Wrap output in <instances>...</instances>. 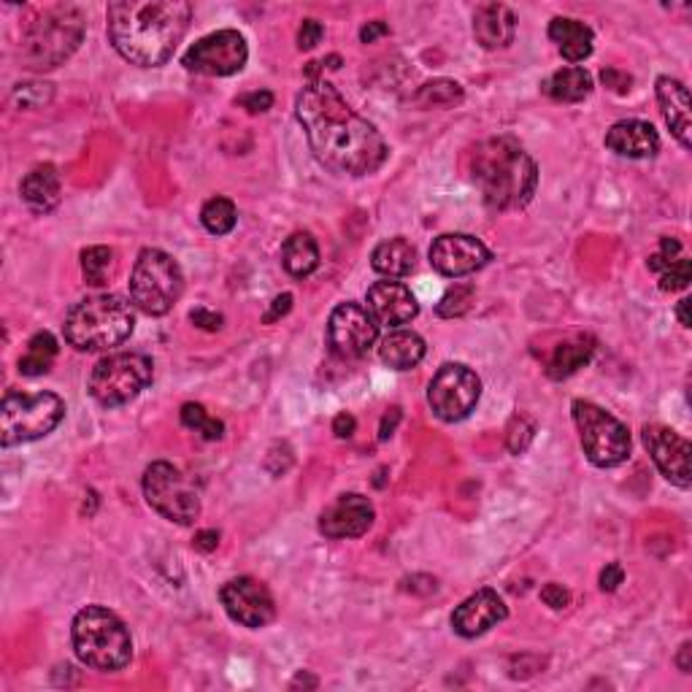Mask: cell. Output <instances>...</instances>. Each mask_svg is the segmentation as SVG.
<instances>
[{
	"instance_id": "obj_17",
	"label": "cell",
	"mask_w": 692,
	"mask_h": 692,
	"mask_svg": "<svg viewBox=\"0 0 692 692\" xmlns=\"http://www.w3.org/2000/svg\"><path fill=\"white\" fill-rule=\"evenodd\" d=\"M644 446L650 450L652 461L657 470L666 476L671 485L688 490L690 487V441L682 439L677 430L666 425H646L644 428Z\"/></svg>"
},
{
	"instance_id": "obj_41",
	"label": "cell",
	"mask_w": 692,
	"mask_h": 692,
	"mask_svg": "<svg viewBox=\"0 0 692 692\" xmlns=\"http://www.w3.org/2000/svg\"><path fill=\"white\" fill-rule=\"evenodd\" d=\"M541 601L550 608H566L571 603V592L563 584H557V581H550V584L541 587Z\"/></svg>"
},
{
	"instance_id": "obj_31",
	"label": "cell",
	"mask_w": 692,
	"mask_h": 692,
	"mask_svg": "<svg viewBox=\"0 0 692 692\" xmlns=\"http://www.w3.org/2000/svg\"><path fill=\"white\" fill-rule=\"evenodd\" d=\"M54 357H58V339L52 334H36L27 341L25 354L20 357V374L22 376H43L52 370Z\"/></svg>"
},
{
	"instance_id": "obj_53",
	"label": "cell",
	"mask_w": 692,
	"mask_h": 692,
	"mask_svg": "<svg viewBox=\"0 0 692 692\" xmlns=\"http://www.w3.org/2000/svg\"><path fill=\"white\" fill-rule=\"evenodd\" d=\"M690 298H682V301H679V306H677V317H679V323L684 325V328H690L692 325V319H690Z\"/></svg>"
},
{
	"instance_id": "obj_20",
	"label": "cell",
	"mask_w": 692,
	"mask_h": 692,
	"mask_svg": "<svg viewBox=\"0 0 692 692\" xmlns=\"http://www.w3.org/2000/svg\"><path fill=\"white\" fill-rule=\"evenodd\" d=\"M508 617V608L495 590H479L465 597L452 614V628L463 639H476Z\"/></svg>"
},
{
	"instance_id": "obj_12",
	"label": "cell",
	"mask_w": 692,
	"mask_h": 692,
	"mask_svg": "<svg viewBox=\"0 0 692 692\" xmlns=\"http://www.w3.org/2000/svg\"><path fill=\"white\" fill-rule=\"evenodd\" d=\"M481 398V381L468 365L444 363L428 387V403L441 423H461L476 408Z\"/></svg>"
},
{
	"instance_id": "obj_39",
	"label": "cell",
	"mask_w": 692,
	"mask_h": 692,
	"mask_svg": "<svg viewBox=\"0 0 692 692\" xmlns=\"http://www.w3.org/2000/svg\"><path fill=\"white\" fill-rule=\"evenodd\" d=\"M533 433H536V425L530 423L525 414H519V417L512 419V425H508V450L514 452V455H519V452L528 450V444L533 441Z\"/></svg>"
},
{
	"instance_id": "obj_34",
	"label": "cell",
	"mask_w": 692,
	"mask_h": 692,
	"mask_svg": "<svg viewBox=\"0 0 692 692\" xmlns=\"http://www.w3.org/2000/svg\"><path fill=\"white\" fill-rule=\"evenodd\" d=\"M114 270V252L109 247H90L81 252V274L92 287L109 285V276Z\"/></svg>"
},
{
	"instance_id": "obj_23",
	"label": "cell",
	"mask_w": 692,
	"mask_h": 692,
	"mask_svg": "<svg viewBox=\"0 0 692 692\" xmlns=\"http://www.w3.org/2000/svg\"><path fill=\"white\" fill-rule=\"evenodd\" d=\"M517 36V16L503 3H481L474 14V38L485 49H506Z\"/></svg>"
},
{
	"instance_id": "obj_52",
	"label": "cell",
	"mask_w": 692,
	"mask_h": 692,
	"mask_svg": "<svg viewBox=\"0 0 692 692\" xmlns=\"http://www.w3.org/2000/svg\"><path fill=\"white\" fill-rule=\"evenodd\" d=\"M690 655H692V644H690V641H684L682 650H679V657H677V666H679V671H682V674H690V668H692Z\"/></svg>"
},
{
	"instance_id": "obj_27",
	"label": "cell",
	"mask_w": 692,
	"mask_h": 692,
	"mask_svg": "<svg viewBox=\"0 0 692 692\" xmlns=\"http://www.w3.org/2000/svg\"><path fill=\"white\" fill-rule=\"evenodd\" d=\"M381 363L390 365L395 370H408L417 368L425 357V341L423 336L412 334V330H392L390 336H385L379 347Z\"/></svg>"
},
{
	"instance_id": "obj_38",
	"label": "cell",
	"mask_w": 692,
	"mask_h": 692,
	"mask_svg": "<svg viewBox=\"0 0 692 692\" xmlns=\"http://www.w3.org/2000/svg\"><path fill=\"white\" fill-rule=\"evenodd\" d=\"M52 85H20L14 90V103L20 109H41V106H47L49 101H52Z\"/></svg>"
},
{
	"instance_id": "obj_36",
	"label": "cell",
	"mask_w": 692,
	"mask_h": 692,
	"mask_svg": "<svg viewBox=\"0 0 692 692\" xmlns=\"http://www.w3.org/2000/svg\"><path fill=\"white\" fill-rule=\"evenodd\" d=\"M474 295H476L474 285H455L444 298H441L436 312H439V317L444 319L463 317V314L470 309V303H474Z\"/></svg>"
},
{
	"instance_id": "obj_10",
	"label": "cell",
	"mask_w": 692,
	"mask_h": 692,
	"mask_svg": "<svg viewBox=\"0 0 692 692\" xmlns=\"http://www.w3.org/2000/svg\"><path fill=\"white\" fill-rule=\"evenodd\" d=\"M152 360L138 352H119L98 360L87 390L101 406H122L141 395L152 381Z\"/></svg>"
},
{
	"instance_id": "obj_8",
	"label": "cell",
	"mask_w": 692,
	"mask_h": 692,
	"mask_svg": "<svg viewBox=\"0 0 692 692\" xmlns=\"http://www.w3.org/2000/svg\"><path fill=\"white\" fill-rule=\"evenodd\" d=\"M185 276L179 263L163 249H141L130 274V301L149 317H163L179 303Z\"/></svg>"
},
{
	"instance_id": "obj_32",
	"label": "cell",
	"mask_w": 692,
	"mask_h": 692,
	"mask_svg": "<svg viewBox=\"0 0 692 692\" xmlns=\"http://www.w3.org/2000/svg\"><path fill=\"white\" fill-rule=\"evenodd\" d=\"M201 223L212 236H228L236 228L238 223V212L236 203L230 198H212V201L203 203L201 209Z\"/></svg>"
},
{
	"instance_id": "obj_48",
	"label": "cell",
	"mask_w": 692,
	"mask_h": 692,
	"mask_svg": "<svg viewBox=\"0 0 692 692\" xmlns=\"http://www.w3.org/2000/svg\"><path fill=\"white\" fill-rule=\"evenodd\" d=\"M354 430H357V419H354L352 414L341 412L339 417L334 419V433L339 436V439H352Z\"/></svg>"
},
{
	"instance_id": "obj_46",
	"label": "cell",
	"mask_w": 692,
	"mask_h": 692,
	"mask_svg": "<svg viewBox=\"0 0 692 692\" xmlns=\"http://www.w3.org/2000/svg\"><path fill=\"white\" fill-rule=\"evenodd\" d=\"M290 309H292V295H290V292H285V295H276L274 303H270V309L265 312L263 323L270 325V323H276V319L287 317V314H290Z\"/></svg>"
},
{
	"instance_id": "obj_7",
	"label": "cell",
	"mask_w": 692,
	"mask_h": 692,
	"mask_svg": "<svg viewBox=\"0 0 692 692\" xmlns=\"http://www.w3.org/2000/svg\"><path fill=\"white\" fill-rule=\"evenodd\" d=\"M65 417V403L54 392L9 390L0 403V444H30L47 439Z\"/></svg>"
},
{
	"instance_id": "obj_37",
	"label": "cell",
	"mask_w": 692,
	"mask_h": 692,
	"mask_svg": "<svg viewBox=\"0 0 692 692\" xmlns=\"http://www.w3.org/2000/svg\"><path fill=\"white\" fill-rule=\"evenodd\" d=\"M692 279V265L688 257H677L674 263H668L666 268L660 270V290L666 292H679L688 290Z\"/></svg>"
},
{
	"instance_id": "obj_45",
	"label": "cell",
	"mask_w": 692,
	"mask_h": 692,
	"mask_svg": "<svg viewBox=\"0 0 692 692\" xmlns=\"http://www.w3.org/2000/svg\"><path fill=\"white\" fill-rule=\"evenodd\" d=\"M625 581V571L619 563H608L606 568L601 571V590L603 592H614L619 584Z\"/></svg>"
},
{
	"instance_id": "obj_14",
	"label": "cell",
	"mask_w": 692,
	"mask_h": 692,
	"mask_svg": "<svg viewBox=\"0 0 692 692\" xmlns=\"http://www.w3.org/2000/svg\"><path fill=\"white\" fill-rule=\"evenodd\" d=\"M376 339H379V323L368 309L354 301L334 309L328 319L330 352L339 354L341 360H360L370 352Z\"/></svg>"
},
{
	"instance_id": "obj_43",
	"label": "cell",
	"mask_w": 692,
	"mask_h": 692,
	"mask_svg": "<svg viewBox=\"0 0 692 692\" xmlns=\"http://www.w3.org/2000/svg\"><path fill=\"white\" fill-rule=\"evenodd\" d=\"M190 319L192 325H198L201 330H209V334H217L219 328H223V314H214L209 312V309H192L190 312Z\"/></svg>"
},
{
	"instance_id": "obj_44",
	"label": "cell",
	"mask_w": 692,
	"mask_h": 692,
	"mask_svg": "<svg viewBox=\"0 0 692 692\" xmlns=\"http://www.w3.org/2000/svg\"><path fill=\"white\" fill-rule=\"evenodd\" d=\"M601 79H603V85L608 87V90L619 92V96L630 92V85H633V79H630L628 74H622V71H617V68H606L601 74Z\"/></svg>"
},
{
	"instance_id": "obj_18",
	"label": "cell",
	"mask_w": 692,
	"mask_h": 692,
	"mask_svg": "<svg viewBox=\"0 0 692 692\" xmlns=\"http://www.w3.org/2000/svg\"><path fill=\"white\" fill-rule=\"evenodd\" d=\"M374 503L368 501L360 492H347V495H339L319 517V533L325 539L334 541H344V539H360L370 530L374 525Z\"/></svg>"
},
{
	"instance_id": "obj_26",
	"label": "cell",
	"mask_w": 692,
	"mask_h": 692,
	"mask_svg": "<svg viewBox=\"0 0 692 692\" xmlns=\"http://www.w3.org/2000/svg\"><path fill=\"white\" fill-rule=\"evenodd\" d=\"M370 265H374L376 274L387 276V279H403L414 270L417 265V249L412 247V241L406 238H390V241H381L379 247L370 254Z\"/></svg>"
},
{
	"instance_id": "obj_29",
	"label": "cell",
	"mask_w": 692,
	"mask_h": 692,
	"mask_svg": "<svg viewBox=\"0 0 692 692\" xmlns=\"http://www.w3.org/2000/svg\"><path fill=\"white\" fill-rule=\"evenodd\" d=\"M541 90L557 103H579L592 92V76L584 68H561L541 85Z\"/></svg>"
},
{
	"instance_id": "obj_16",
	"label": "cell",
	"mask_w": 692,
	"mask_h": 692,
	"mask_svg": "<svg viewBox=\"0 0 692 692\" xmlns=\"http://www.w3.org/2000/svg\"><path fill=\"white\" fill-rule=\"evenodd\" d=\"M490 260V249H487L476 236H468V232H444V236L436 238L433 247H430V265H433L441 276H450V279H461V276L476 274V270L485 268Z\"/></svg>"
},
{
	"instance_id": "obj_47",
	"label": "cell",
	"mask_w": 692,
	"mask_h": 692,
	"mask_svg": "<svg viewBox=\"0 0 692 692\" xmlns=\"http://www.w3.org/2000/svg\"><path fill=\"white\" fill-rule=\"evenodd\" d=\"M381 36H390V25L381 20L368 22V25H363V30H360V41L363 43H374L376 38H381Z\"/></svg>"
},
{
	"instance_id": "obj_13",
	"label": "cell",
	"mask_w": 692,
	"mask_h": 692,
	"mask_svg": "<svg viewBox=\"0 0 692 692\" xmlns=\"http://www.w3.org/2000/svg\"><path fill=\"white\" fill-rule=\"evenodd\" d=\"M249 60L247 41L238 30H217L198 38L185 52L181 63L187 71L201 76H232L243 71Z\"/></svg>"
},
{
	"instance_id": "obj_3",
	"label": "cell",
	"mask_w": 692,
	"mask_h": 692,
	"mask_svg": "<svg viewBox=\"0 0 692 692\" xmlns=\"http://www.w3.org/2000/svg\"><path fill=\"white\" fill-rule=\"evenodd\" d=\"M470 176L481 198L495 212L528 206L539 185L536 160L508 136L487 138L470 154Z\"/></svg>"
},
{
	"instance_id": "obj_30",
	"label": "cell",
	"mask_w": 692,
	"mask_h": 692,
	"mask_svg": "<svg viewBox=\"0 0 692 692\" xmlns=\"http://www.w3.org/2000/svg\"><path fill=\"white\" fill-rule=\"evenodd\" d=\"M592 352H595V341L590 336H579V339L566 341V344L555 347L550 365H546V374L552 379H568V376L577 374L579 368H584L590 363Z\"/></svg>"
},
{
	"instance_id": "obj_50",
	"label": "cell",
	"mask_w": 692,
	"mask_h": 692,
	"mask_svg": "<svg viewBox=\"0 0 692 692\" xmlns=\"http://www.w3.org/2000/svg\"><path fill=\"white\" fill-rule=\"evenodd\" d=\"M192 546H196L198 552H214L219 546V533L217 530H201V533L196 536V541H192Z\"/></svg>"
},
{
	"instance_id": "obj_42",
	"label": "cell",
	"mask_w": 692,
	"mask_h": 692,
	"mask_svg": "<svg viewBox=\"0 0 692 692\" xmlns=\"http://www.w3.org/2000/svg\"><path fill=\"white\" fill-rule=\"evenodd\" d=\"M243 109H247L249 114H265L270 106H274V96H270L268 90H257V92H249V96H243L241 101Z\"/></svg>"
},
{
	"instance_id": "obj_35",
	"label": "cell",
	"mask_w": 692,
	"mask_h": 692,
	"mask_svg": "<svg viewBox=\"0 0 692 692\" xmlns=\"http://www.w3.org/2000/svg\"><path fill=\"white\" fill-rule=\"evenodd\" d=\"M181 425L187 430H196L206 441H219L225 436V425L217 417H209V412L201 403H185L181 406Z\"/></svg>"
},
{
	"instance_id": "obj_5",
	"label": "cell",
	"mask_w": 692,
	"mask_h": 692,
	"mask_svg": "<svg viewBox=\"0 0 692 692\" xmlns=\"http://www.w3.org/2000/svg\"><path fill=\"white\" fill-rule=\"evenodd\" d=\"M71 641L76 657L96 671H119L133 657L130 630L103 606H87L76 614Z\"/></svg>"
},
{
	"instance_id": "obj_25",
	"label": "cell",
	"mask_w": 692,
	"mask_h": 692,
	"mask_svg": "<svg viewBox=\"0 0 692 692\" xmlns=\"http://www.w3.org/2000/svg\"><path fill=\"white\" fill-rule=\"evenodd\" d=\"M550 38L557 43L563 58L568 63H581L592 54V43H595V33L584 22L571 20V16H555L550 22Z\"/></svg>"
},
{
	"instance_id": "obj_49",
	"label": "cell",
	"mask_w": 692,
	"mask_h": 692,
	"mask_svg": "<svg viewBox=\"0 0 692 692\" xmlns=\"http://www.w3.org/2000/svg\"><path fill=\"white\" fill-rule=\"evenodd\" d=\"M401 408H390V412L385 414V417H381V425H379V439L381 441H387L390 439L392 433H395V428H398V423H401Z\"/></svg>"
},
{
	"instance_id": "obj_2",
	"label": "cell",
	"mask_w": 692,
	"mask_h": 692,
	"mask_svg": "<svg viewBox=\"0 0 692 692\" xmlns=\"http://www.w3.org/2000/svg\"><path fill=\"white\" fill-rule=\"evenodd\" d=\"M106 20L109 38L127 63L160 68L185 38L192 5L185 0H114Z\"/></svg>"
},
{
	"instance_id": "obj_9",
	"label": "cell",
	"mask_w": 692,
	"mask_h": 692,
	"mask_svg": "<svg viewBox=\"0 0 692 692\" xmlns=\"http://www.w3.org/2000/svg\"><path fill=\"white\" fill-rule=\"evenodd\" d=\"M574 423H577L587 461L597 468H617L630 457V433L614 414L592 401H574Z\"/></svg>"
},
{
	"instance_id": "obj_6",
	"label": "cell",
	"mask_w": 692,
	"mask_h": 692,
	"mask_svg": "<svg viewBox=\"0 0 692 692\" xmlns=\"http://www.w3.org/2000/svg\"><path fill=\"white\" fill-rule=\"evenodd\" d=\"M85 38V16L74 5H49L22 33V60L27 68L49 71L63 65Z\"/></svg>"
},
{
	"instance_id": "obj_4",
	"label": "cell",
	"mask_w": 692,
	"mask_h": 692,
	"mask_svg": "<svg viewBox=\"0 0 692 692\" xmlns=\"http://www.w3.org/2000/svg\"><path fill=\"white\" fill-rule=\"evenodd\" d=\"M136 328V306L122 295H90L65 314L63 334L79 352H106L125 344Z\"/></svg>"
},
{
	"instance_id": "obj_19",
	"label": "cell",
	"mask_w": 692,
	"mask_h": 692,
	"mask_svg": "<svg viewBox=\"0 0 692 692\" xmlns=\"http://www.w3.org/2000/svg\"><path fill=\"white\" fill-rule=\"evenodd\" d=\"M368 312L374 314V319L379 325H387V328H401V325L412 323L419 314V303L417 298L412 295L403 281H376V285L368 287Z\"/></svg>"
},
{
	"instance_id": "obj_11",
	"label": "cell",
	"mask_w": 692,
	"mask_h": 692,
	"mask_svg": "<svg viewBox=\"0 0 692 692\" xmlns=\"http://www.w3.org/2000/svg\"><path fill=\"white\" fill-rule=\"evenodd\" d=\"M143 498L149 506L176 525H192L201 517V498L179 468L158 461L143 470Z\"/></svg>"
},
{
	"instance_id": "obj_51",
	"label": "cell",
	"mask_w": 692,
	"mask_h": 692,
	"mask_svg": "<svg viewBox=\"0 0 692 692\" xmlns=\"http://www.w3.org/2000/svg\"><path fill=\"white\" fill-rule=\"evenodd\" d=\"M679 252H682V243L677 241V238H663L660 241V257H666V260H677L679 257Z\"/></svg>"
},
{
	"instance_id": "obj_24",
	"label": "cell",
	"mask_w": 692,
	"mask_h": 692,
	"mask_svg": "<svg viewBox=\"0 0 692 692\" xmlns=\"http://www.w3.org/2000/svg\"><path fill=\"white\" fill-rule=\"evenodd\" d=\"M20 196L33 214H49L60 203V174L54 165H36L20 185Z\"/></svg>"
},
{
	"instance_id": "obj_21",
	"label": "cell",
	"mask_w": 692,
	"mask_h": 692,
	"mask_svg": "<svg viewBox=\"0 0 692 692\" xmlns=\"http://www.w3.org/2000/svg\"><path fill=\"white\" fill-rule=\"evenodd\" d=\"M606 147L619 158L646 160L660 152V136L655 127L644 119L614 122L606 133Z\"/></svg>"
},
{
	"instance_id": "obj_33",
	"label": "cell",
	"mask_w": 692,
	"mask_h": 692,
	"mask_svg": "<svg viewBox=\"0 0 692 692\" xmlns=\"http://www.w3.org/2000/svg\"><path fill=\"white\" fill-rule=\"evenodd\" d=\"M414 101L425 109H446L463 101V87L452 79H433L417 90Z\"/></svg>"
},
{
	"instance_id": "obj_15",
	"label": "cell",
	"mask_w": 692,
	"mask_h": 692,
	"mask_svg": "<svg viewBox=\"0 0 692 692\" xmlns=\"http://www.w3.org/2000/svg\"><path fill=\"white\" fill-rule=\"evenodd\" d=\"M219 601H223L232 622L243 625V628L260 630L276 617L274 595H270V590L263 581L252 577L225 581L223 590H219Z\"/></svg>"
},
{
	"instance_id": "obj_28",
	"label": "cell",
	"mask_w": 692,
	"mask_h": 692,
	"mask_svg": "<svg viewBox=\"0 0 692 692\" xmlns=\"http://www.w3.org/2000/svg\"><path fill=\"white\" fill-rule=\"evenodd\" d=\"M281 265L295 279L312 276L319 268V247L312 232L298 230L287 238L285 247H281Z\"/></svg>"
},
{
	"instance_id": "obj_22",
	"label": "cell",
	"mask_w": 692,
	"mask_h": 692,
	"mask_svg": "<svg viewBox=\"0 0 692 692\" xmlns=\"http://www.w3.org/2000/svg\"><path fill=\"white\" fill-rule=\"evenodd\" d=\"M657 103H660V112L666 125L671 127L674 138L682 143L684 149L692 147V103H690V92L688 87L679 79H671V76H660L657 79Z\"/></svg>"
},
{
	"instance_id": "obj_40",
	"label": "cell",
	"mask_w": 692,
	"mask_h": 692,
	"mask_svg": "<svg viewBox=\"0 0 692 692\" xmlns=\"http://www.w3.org/2000/svg\"><path fill=\"white\" fill-rule=\"evenodd\" d=\"M323 36H325V27H323V22H317V20H306L301 25V30H298V47L301 49H314L317 47L319 41H323Z\"/></svg>"
},
{
	"instance_id": "obj_1",
	"label": "cell",
	"mask_w": 692,
	"mask_h": 692,
	"mask_svg": "<svg viewBox=\"0 0 692 692\" xmlns=\"http://www.w3.org/2000/svg\"><path fill=\"white\" fill-rule=\"evenodd\" d=\"M295 116L314 158L344 176L376 174L387 163V141L339 96L330 81H309L295 98Z\"/></svg>"
}]
</instances>
